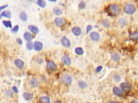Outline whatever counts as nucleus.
I'll return each mask as SVG.
<instances>
[{"label": "nucleus", "instance_id": "nucleus-1", "mask_svg": "<svg viewBox=\"0 0 138 103\" xmlns=\"http://www.w3.org/2000/svg\"><path fill=\"white\" fill-rule=\"evenodd\" d=\"M107 11L110 15L116 16L118 15L120 13V9L118 5L115 4H112L108 6Z\"/></svg>", "mask_w": 138, "mask_h": 103}, {"label": "nucleus", "instance_id": "nucleus-2", "mask_svg": "<svg viewBox=\"0 0 138 103\" xmlns=\"http://www.w3.org/2000/svg\"><path fill=\"white\" fill-rule=\"evenodd\" d=\"M124 10L126 14L132 15L135 11V8L133 4H126L124 7Z\"/></svg>", "mask_w": 138, "mask_h": 103}, {"label": "nucleus", "instance_id": "nucleus-3", "mask_svg": "<svg viewBox=\"0 0 138 103\" xmlns=\"http://www.w3.org/2000/svg\"><path fill=\"white\" fill-rule=\"evenodd\" d=\"M61 80L63 83L67 84V85H70V84L72 83V78L71 76L70 75L67 74L63 75L62 76Z\"/></svg>", "mask_w": 138, "mask_h": 103}, {"label": "nucleus", "instance_id": "nucleus-4", "mask_svg": "<svg viewBox=\"0 0 138 103\" xmlns=\"http://www.w3.org/2000/svg\"><path fill=\"white\" fill-rule=\"evenodd\" d=\"M43 45L42 42L39 41H35L34 43V49L37 52H39L42 50Z\"/></svg>", "mask_w": 138, "mask_h": 103}, {"label": "nucleus", "instance_id": "nucleus-5", "mask_svg": "<svg viewBox=\"0 0 138 103\" xmlns=\"http://www.w3.org/2000/svg\"><path fill=\"white\" fill-rule=\"evenodd\" d=\"M47 68L50 71H55L57 69V65L54 62L49 61L47 62Z\"/></svg>", "mask_w": 138, "mask_h": 103}, {"label": "nucleus", "instance_id": "nucleus-6", "mask_svg": "<svg viewBox=\"0 0 138 103\" xmlns=\"http://www.w3.org/2000/svg\"><path fill=\"white\" fill-rule=\"evenodd\" d=\"M14 64L17 68L20 69H23L24 67V63L23 61L21 59H17L15 60Z\"/></svg>", "mask_w": 138, "mask_h": 103}, {"label": "nucleus", "instance_id": "nucleus-7", "mask_svg": "<svg viewBox=\"0 0 138 103\" xmlns=\"http://www.w3.org/2000/svg\"><path fill=\"white\" fill-rule=\"evenodd\" d=\"M120 88L121 90H122V91L125 92H128L130 91V89H131L132 86L130 85L129 83H122L120 84Z\"/></svg>", "mask_w": 138, "mask_h": 103}, {"label": "nucleus", "instance_id": "nucleus-8", "mask_svg": "<svg viewBox=\"0 0 138 103\" xmlns=\"http://www.w3.org/2000/svg\"><path fill=\"white\" fill-rule=\"evenodd\" d=\"M28 30L30 31V32L34 34H37L39 33V29L36 26L34 25H29L28 27Z\"/></svg>", "mask_w": 138, "mask_h": 103}, {"label": "nucleus", "instance_id": "nucleus-9", "mask_svg": "<svg viewBox=\"0 0 138 103\" xmlns=\"http://www.w3.org/2000/svg\"><path fill=\"white\" fill-rule=\"evenodd\" d=\"M61 43L62 45L64 47H65L66 48H68L69 47H70L71 46V43H70V41L69 40V39L67 38L66 37H63L62 38V40H61Z\"/></svg>", "mask_w": 138, "mask_h": 103}, {"label": "nucleus", "instance_id": "nucleus-10", "mask_svg": "<svg viewBox=\"0 0 138 103\" xmlns=\"http://www.w3.org/2000/svg\"><path fill=\"white\" fill-rule=\"evenodd\" d=\"M23 38L27 41H30L34 39V36L30 32L26 31L23 34Z\"/></svg>", "mask_w": 138, "mask_h": 103}, {"label": "nucleus", "instance_id": "nucleus-11", "mask_svg": "<svg viewBox=\"0 0 138 103\" xmlns=\"http://www.w3.org/2000/svg\"><path fill=\"white\" fill-rule=\"evenodd\" d=\"M2 17H5L7 18H10L12 17V12L9 10H4L2 11L0 14V19Z\"/></svg>", "mask_w": 138, "mask_h": 103}, {"label": "nucleus", "instance_id": "nucleus-12", "mask_svg": "<svg viewBox=\"0 0 138 103\" xmlns=\"http://www.w3.org/2000/svg\"><path fill=\"white\" fill-rule=\"evenodd\" d=\"M54 22L57 26H62L65 23V20H64V18H60V17H57L55 19Z\"/></svg>", "mask_w": 138, "mask_h": 103}, {"label": "nucleus", "instance_id": "nucleus-13", "mask_svg": "<svg viewBox=\"0 0 138 103\" xmlns=\"http://www.w3.org/2000/svg\"><path fill=\"white\" fill-rule=\"evenodd\" d=\"M23 98L27 101H30L34 98V94L32 93L25 92L23 93Z\"/></svg>", "mask_w": 138, "mask_h": 103}, {"label": "nucleus", "instance_id": "nucleus-14", "mask_svg": "<svg viewBox=\"0 0 138 103\" xmlns=\"http://www.w3.org/2000/svg\"><path fill=\"white\" fill-rule=\"evenodd\" d=\"M90 38L95 41H98L100 40V35L96 32H92L90 34Z\"/></svg>", "mask_w": 138, "mask_h": 103}, {"label": "nucleus", "instance_id": "nucleus-15", "mask_svg": "<svg viewBox=\"0 0 138 103\" xmlns=\"http://www.w3.org/2000/svg\"><path fill=\"white\" fill-rule=\"evenodd\" d=\"M113 92L114 94L118 97H121L124 95V92H123L122 90L118 87H114L113 89Z\"/></svg>", "mask_w": 138, "mask_h": 103}, {"label": "nucleus", "instance_id": "nucleus-16", "mask_svg": "<svg viewBox=\"0 0 138 103\" xmlns=\"http://www.w3.org/2000/svg\"><path fill=\"white\" fill-rule=\"evenodd\" d=\"M62 62L66 66H70L71 63V59L67 55H64L62 58Z\"/></svg>", "mask_w": 138, "mask_h": 103}, {"label": "nucleus", "instance_id": "nucleus-17", "mask_svg": "<svg viewBox=\"0 0 138 103\" xmlns=\"http://www.w3.org/2000/svg\"><path fill=\"white\" fill-rule=\"evenodd\" d=\"M30 84L32 87L36 88L38 87V86L39 85V82H38V81L37 78H32L30 81Z\"/></svg>", "mask_w": 138, "mask_h": 103}, {"label": "nucleus", "instance_id": "nucleus-18", "mask_svg": "<svg viewBox=\"0 0 138 103\" xmlns=\"http://www.w3.org/2000/svg\"><path fill=\"white\" fill-rule=\"evenodd\" d=\"M72 32L74 34L75 36H80L81 33H82V30H81L80 27H73L72 30Z\"/></svg>", "mask_w": 138, "mask_h": 103}, {"label": "nucleus", "instance_id": "nucleus-19", "mask_svg": "<svg viewBox=\"0 0 138 103\" xmlns=\"http://www.w3.org/2000/svg\"><path fill=\"white\" fill-rule=\"evenodd\" d=\"M53 13L56 16H60L63 14V11L58 7H55L53 8Z\"/></svg>", "mask_w": 138, "mask_h": 103}, {"label": "nucleus", "instance_id": "nucleus-20", "mask_svg": "<svg viewBox=\"0 0 138 103\" xmlns=\"http://www.w3.org/2000/svg\"><path fill=\"white\" fill-rule=\"evenodd\" d=\"M40 103H50V99L47 96H42L39 99Z\"/></svg>", "mask_w": 138, "mask_h": 103}, {"label": "nucleus", "instance_id": "nucleus-21", "mask_svg": "<svg viewBox=\"0 0 138 103\" xmlns=\"http://www.w3.org/2000/svg\"><path fill=\"white\" fill-rule=\"evenodd\" d=\"M19 17L20 19L23 22H26L28 19L27 14L24 11H22L20 12Z\"/></svg>", "mask_w": 138, "mask_h": 103}, {"label": "nucleus", "instance_id": "nucleus-22", "mask_svg": "<svg viewBox=\"0 0 138 103\" xmlns=\"http://www.w3.org/2000/svg\"><path fill=\"white\" fill-rule=\"evenodd\" d=\"M37 4L38 6L42 8H44L46 5H47V3H46V1H44V0H38L37 1Z\"/></svg>", "mask_w": 138, "mask_h": 103}, {"label": "nucleus", "instance_id": "nucleus-23", "mask_svg": "<svg viewBox=\"0 0 138 103\" xmlns=\"http://www.w3.org/2000/svg\"><path fill=\"white\" fill-rule=\"evenodd\" d=\"M2 24L5 27H8V28L12 29V22H11L10 21H5V20H4V21H2Z\"/></svg>", "mask_w": 138, "mask_h": 103}, {"label": "nucleus", "instance_id": "nucleus-24", "mask_svg": "<svg viewBox=\"0 0 138 103\" xmlns=\"http://www.w3.org/2000/svg\"><path fill=\"white\" fill-rule=\"evenodd\" d=\"M26 47L29 51L32 50L34 49V43L32 42V41H27L26 43Z\"/></svg>", "mask_w": 138, "mask_h": 103}, {"label": "nucleus", "instance_id": "nucleus-25", "mask_svg": "<svg viewBox=\"0 0 138 103\" xmlns=\"http://www.w3.org/2000/svg\"><path fill=\"white\" fill-rule=\"evenodd\" d=\"M111 58H112V59L115 62L118 61H119L120 59V55L117 54V53H114V54H112Z\"/></svg>", "mask_w": 138, "mask_h": 103}, {"label": "nucleus", "instance_id": "nucleus-26", "mask_svg": "<svg viewBox=\"0 0 138 103\" xmlns=\"http://www.w3.org/2000/svg\"><path fill=\"white\" fill-rule=\"evenodd\" d=\"M75 52H76L77 54L79 55H82L84 54V50L82 48L77 47L75 49Z\"/></svg>", "mask_w": 138, "mask_h": 103}, {"label": "nucleus", "instance_id": "nucleus-27", "mask_svg": "<svg viewBox=\"0 0 138 103\" xmlns=\"http://www.w3.org/2000/svg\"><path fill=\"white\" fill-rule=\"evenodd\" d=\"M102 24L103 26L106 28H109L110 27V22L108 19H104L102 22Z\"/></svg>", "mask_w": 138, "mask_h": 103}, {"label": "nucleus", "instance_id": "nucleus-28", "mask_svg": "<svg viewBox=\"0 0 138 103\" xmlns=\"http://www.w3.org/2000/svg\"><path fill=\"white\" fill-rule=\"evenodd\" d=\"M130 38L131 39L133 40H138V32H134L130 34Z\"/></svg>", "mask_w": 138, "mask_h": 103}, {"label": "nucleus", "instance_id": "nucleus-29", "mask_svg": "<svg viewBox=\"0 0 138 103\" xmlns=\"http://www.w3.org/2000/svg\"><path fill=\"white\" fill-rule=\"evenodd\" d=\"M78 84L79 87L80 88H82V89H85V88L87 86L86 83L84 81H80L79 82Z\"/></svg>", "mask_w": 138, "mask_h": 103}, {"label": "nucleus", "instance_id": "nucleus-30", "mask_svg": "<svg viewBox=\"0 0 138 103\" xmlns=\"http://www.w3.org/2000/svg\"><path fill=\"white\" fill-rule=\"evenodd\" d=\"M119 24H120L121 26H125L127 24V21L125 18H121L119 20Z\"/></svg>", "mask_w": 138, "mask_h": 103}, {"label": "nucleus", "instance_id": "nucleus-31", "mask_svg": "<svg viewBox=\"0 0 138 103\" xmlns=\"http://www.w3.org/2000/svg\"><path fill=\"white\" fill-rule=\"evenodd\" d=\"M86 3L84 1H80L79 4V7L80 9H84L86 7Z\"/></svg>", "mask_w": 138, "mask_h": 103}, {"label": "nucleus", "instance_id": "nucleus-32", "mask_svg": "<svg viewBox=\"0 0 138 103\" xmlns=\"http://www.w3.org/2000/svg\"><path fill=\"white\" fill-rule=\"evenodd\" d=\"M18 30H19V26L18 25H16L14 26L13 28L12 29V33H17Z\"/></svg>", "mask_w": 138, "mask_h": 103}, {"label": "nucleus", "instance_id": "nucleus-33", "mask_svg": "<svg viewBox=\"0 0 138 103\" xmlns=\"http://www.w3.org/2000/svg\"><path fill=\"white\" fill-rule=\"evenodd\" d=\"M12 92H14V93H16V94H17V93H19V90H18V89L17 88V86H12Z\"/></svg>", "mask_w": 138, "mask_h": 103}, {"label": "nucleus", "instance_id": "nucleus-34", "mask_svg": "<svg viewBox=\"0 0 138 103\" xmlns=\"http://www.w3.org/2000/svg\"><path fill=\"white\" fill-rule=\"evenodd\" d=\"M93 27L91 25H87V26L86 27V33H89V32H90L92 30Z\"/></svg>", "mask_w": 138, "mask_h": 103}, {"label": "nucleus", "instance_id": "nucleus-35", "mask_svg": "<svg viewBox=\"0 0 138 103\" xmlns=\"http://www.w3.org/2000/svg\"><path fill=\"white\" fill-rule=\"evenodd\" d=\"M5 95L8 97H12V90H7L5 91Z\"/></svg>", "mask_w": 138, "mask_h": 103}, {"label": "nucleus", "instance_id": "nucleus-36", "mask_svg": "<svg viewBox=\"0 0 138 103\" xmlns=\"http://www.w3.org/2000/svg\"><path fill=\"white\" fill-rule=\"evenodd\" d=\"M8 7V4H5L3 5H2V6H0V14H1L2 11L4 10L5 9H6Z\"/></svg>", "mask_w": 138, "mask_h": 103}, {"label": "nucleus", "instance_id": "nucleus-37", "mask_svg": "<svg viewBox=\"0 0 138 103\" xmlns=\"http://www.w3.org/2000/svg\"><path fill=\"white\" fill-rule=\"evenodd\" d=\"M16 42L19 45H22L23 44V41L20 38H17L16 39Z\"/></svg>", "mask_w": 138, "mask_h": 103}, {"label": "nucleus", "instance_id": "nucleus-38", "mask_svg": "<svg viewBox=\"0 0 138 103\" xmlns=\"http://www.w3.org/2000/svg\"><path fill=\"white\" fill-rule=\"evenodd\" d=\"M114 80L115 81L119 82V81H120L121 80V78H120V76H118V75H115L114 76Z\"/></svg>", "mask_w": 138, "mask_h": 103}, {"label": "nucleus", "instance_id": "nucleus-39", "mask_svg": "<svg viewBox=\"0 0 138 103\" xmlns=\"http://www.w3.org/2000/svg\"><path fill=\"white\" fill-rule=\"evenodd\" d=\"M36 61L37 62V63H39V64H42V63H43L44 61H43V59H42V58H38L36 59Z\"/></svg>", "mask_w": 138, "mask_h": 103}, {"label": "nucleus", "instance_id": "nucleus-40", "mask_svg": "<svg viewBox=\"0 0 138 103\" xmlns=\"http://www.w3.org/2000/svg\"><path fill=\"white\" fill-rule=\"evenodd\" d=\"M102 68H103V67L102 66H99V67H98L97 68H96V72H97V73H99V72H100V71L102 70Z\"/></svg>", "mask_w": 138, "mask_h": 103}, {"label": "nucleus", "instance_id": "nucleus-41", "mask_svg": "<svg viewBox=\"0 0 138 103\" xmlns=\"http://www.w3.org/2000/svg\"><path fill=\"white\" fill-rule=\"evenodd\" d=\"M130 103H138V102L135 100H132L131 102H130Z\"/></svg>", "mask_w": 138, "mask_h": 103}, {"label": "nucleus", "instance_id": "nucleus-42", "mask_svg": "<svg viewBox=\"0 0 138 103\" xmlns=\"http://www.w3.org/2000/svg\"><path fill=\"white\" fill-rule=\"evenodd\" d=\"M55 103H63L60 100H57V101H56V102H55Z\"/></svg>", "mask_w": 138, "mask_h": 103}, {"label": "nucleus", "instance_id": "nucleus-43", "mask_svg": "<svg viewBox=\"0 0 138 103\" xmlns=\"http://www.w3.org/2000/svg\"><path fill=\"white\" fill-rule=\"evenodd\" d=\"M110 103H119L118 102H115V101H113V102H110Z\"/></svg>", "mask_w": 138, "mask_h": 103}, {"label": "nucleus", "instance_id": "nucleus-44", "mask_svg": "<svg viewBox=\"0 0 138 103\" xmlns=\"http://www.w3.org/2000/svg\"></svg>", "mask_w": 138, "mask_h": 103}]
</instances>
